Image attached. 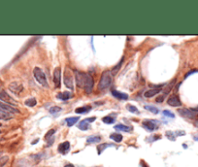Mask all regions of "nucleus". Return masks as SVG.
I'll return each mask as SVG.
<instances>
[{
    "label": "nucleus",
    "instance_id": "obj_1",
    "mask_svg": "<svg viewBox=\"0 0 198 167\" xmlns=\"http://www.w3.org/2000/svg\"><path fill=\"white\" fill-rule=\"evenodd\" d=\"M111 83H112V75H111V72L110 71H103L100 80H99L98 83V89L104 90L106 89H108Z\"/></svg>",
    "mask_w": 198,
    "mask_h": 167
},
{
    "label": "nucleus",
    "instance_id": "obj_2",
    "mask_svg": "<svg viewBox=\"0 0 198 167\" xmlns=\"http://www.w3.org/2000/svg\"><path fill=\"white\" fill-rule=\"evenodd\" d=\"M33 75L36 82H38L40 85H42L44 87H49V83L47 80V76L40 67H35L33 70Z\"/></svg>",
    "mask_w": 198,
    "mask_h": 167
},
{
    "label": "nucleus",
    "instance_id": "obj_3",
    "mask_svg": "<svg viewBox=\"0 0 198 167\" xmlns=\"http://www.w3.org/2000/svg\"><path fill=\"white\" fill-rule=\"evenodd\" d=\"M93 86H94V81L93 78L90 76L89 74H85V82H84V89L86 91V93H92V91L93 89Z\"/></svg>",
    "mask_w": 198,
    "mask_h": 167
},
{
    "label": "nucleus",
    "instance_id": "obj_4",
    "mask_svg": "<svg viewBox=\"0 0 198 167\" xmlns=\"http://www.w3.org/2000/svg\"><path fill=\"white\" fill-rule=\"evenodd\" d=\"M0 101H2L6 104L9 105H17V101L15 99L10 96V94H8L6 92V90H4L3 89H0Z\"/></svg>",
    "mask_w": 198,
    "mask_h": 167
},
{
    "label": "nucleus",
    "instance_id": "obj_5",
    "mask_svg": "<svg viewBox=\"0 0 198 167\" xmlns=\"http://www.w3.org/2000/svg\"><path fill=\"white\" fill-rule=\"evenodd\" d=\"M64 85L66 86L67 89H69L71 90L74 89L73 76H72V73H71L70 69H68V68H66L64 71Z\"/></svg>",
    "mask_w": 198,
    "mask_h": 167
},
{
    "label": "nucleus",
    "instance_id": "obj_6",
    "mask_svg": "<svg viewBox=\"0 0 198 167\" xmlns=\"http://www.w3.org/2000/svg\"><path fill=\"white\" fill-rule=\"evenodd\" d=\"M54 84L57 89H59L61 86V68L55 67L54 71Z\"/></svg>",
    "mask_w": 198,
    "mask_h": 167
},
{
    "label": "nucleus",
    "instance_id": "obj_7",
    "mask_svg": "<svg viewBox=\"0 0 198 167\" xmlns=\"http://www.w3.org/2000/svg\"><path fill=\"white\" fill-rule=\"evenodd\" d=\"M9 89H10L13 93L19 94V93H21L22 91L23 86H22V85L21 83H19V82H13V83H11L10 85H9Z\"/></svg>",
    "mask_w": 198,
    "mask_h": 167
},
{
    "label": "nucleus",
    "instance_id": "obj_8",
    "mask_svg": "<svg viewBox=\"0 0 198 167\" xmlns=\"http://www.w3.org/2000/svg\"><path fill=\"white\" fill-rule=\"evenodd\" d=\"M0 110L4 111V112H7V113H19V111L15 108V107L11 106L9 104H6V103H4L2 101H0Z\"/></svg>",
    "mask_w": 198,
    "mask_h": 167
},
{
    "label": "nucleus",
    "instance_id": "obj_9",
    "mask_svg": "<svg viewBox=\"0 0 198 167\" xmlns=\"http://www.w3.org/2000/svg\"><path fill=\"white\" fill-rule=\"evenodd\" d=\"M167 103H168V105L172 106V107H180V106L182 105L181 99H180L179 96H178V95H176V94L171 95V96L168 98Z\"/></svg>",
    "mask_w": 198,
    "mask_h": 167
},
{
    "label": "nucleus",
    "instance_id": "obj_10",
    "mask_svg": "<svg viewBox=\"0 0 198 167\" xmlns=\"http://www.w3.org/2000/svg\"><path fill=\"white\" fill-rule=\"evenodd\" d=\"M178 112H179V114L182 117L187 118V119H194L196 116L193 111L188 110V109H179L178 110Z\"/></svg>",
    "mask_w": 198,
    "mask_h": 167
},
{
    "label": "nucleus",
    "instance_id": "obj_11",
    "mask_svg": "<svg viewBox=\"0 0 198 167\" xmlns=\"http://www.w3.org/2000/svg\"><path fill=\"white\" fill-rule=\"evenodd\" d=\"M58 153H60L61 154H66L69 153L70 151V143L68 141H65V142H62L61 144L58 145Z\"/></svg>",
    "mask_w": 198,
    "mask_h": 167
},
{
    "label": "nucleus",
    "instance_id": "obj_12",
    "mask_svg": "<svg viewBox=\"0 0 198 167\" xmlns=\"http://www.w3.org/2000/svg\"><path fill=\"white\" fill-rule=\"evenodd\" d=\"M85 74L80 71L75 72V77H76V84L79 87H84V82H85Z\"/></svg>",
    "mask_w": 198,
    "mask_h": 167
},
{
    "label": "nucleus",
    "instance_id": "obj_13",
    "mask_svg": "<svg viewBox=\"0 0 198 167\" xmlns=\"http://www.w3.org/2000/svg\"><path fill=\"white\" fill-rule=\"evenodd\" d=\"M143 126H144L147 130H149V131H153V130H156V129L157 128L156 122H153V121H150V120L144 121V122H143Z\"/></svg>",
    "mask_w": 198,
    "mask_h": 167
},
{
    "label": "nucleus",
    "instance_id": "obj_14",
    "mask_svg": "<svg viewBox=\"0 0 198 167\" xmlns=\"http://www.w3.org/2000/svg\"><path fill=\"white\" fill-rule=\"evenodd\" d=\"M112 94L114 97H116L118 99H120V100H127L128 99V95L124 93V92H121V91L118 90H112Z\"/></svg>",
    "mask_w": 198,
    "mask_h": 167
},
{
    "label": "nucleus",
    "instance_id": "obj_15",
    "mask_svg": "<svg viewBox=\"0 0 198 167\" xmlns=\"http://www.w3.org/2000/svg\"><path fill=\"white\" fill-rule=\"evenodd\" d=\"M160 91H161L160 89H149V90H147V91H145L144 96L147 97V98H152V97L154 96V95H156V94L159 93Z\"/></svg>",
    "mask_w": 198,
    "mask_h": 167
},
{
    "label": "nucleus",
    "instance_id": "obj_16",
    "mask_svg": "<svg viewBox=\"0 0 198 167\" xmlns=\"http://www.w3.org/2000/svg\"><path fill=\"white\" fill-rule=\"evenodd\" d=\"M115 129L120 130V131H124V132H130L132 130V127L129 125H121L118 124L117 125H115Z\"/></svg>",
    "mask_w": 198,
    "mask_h": 167
},
{
    "label": "nucleus",
    "instance_id": "obj_17",
    "mask_svg": "<svg viewBox=\"0 0 198 167\" xmlns=\"http://www.w3.org/2000/svg\"><path fill=\"white\" fill-rule=\"evenodd\" d=\"M101 141V137L98 135H92L86 138V143L88 144H95V143H99Z\"/></svg>",
    "mask_w": 198,
    "mask_h": 167
},
{
    "label": "nucleus",
    "instance_id": "obj_18",
    "mask_svg": "<svg viewBox=\"0 0 198 167\" xmlns=\"http://www.w3.org/2000/svg\"><path fill=\"white\" fill-rule=\"evenodd\" d=\"M57 97L60 100H68L71 97H72V93L68 92V91H64V92H59L57 93Z\"/></svg>",
    "mask_w": 198,
    "mask_h": 167
},
{
    "label": "nucleus",
    "instance_id": "obj_19",
    "mask_svg": "<svg viewBox=\"0 0 198 167\" xmlns=\"http://www.w3.org/2000/svg\"><path fill=\"white\" fill-rule=\"evenodd\" d=\"M77 127L80 130L86 131V130H88L89 128V122L86 121V120H84V121H81L80 122H79Z\"/></svg>",
    "mask_w": 198,
    "mask_h": 167
},
{
    "label": "nucleus",
    "instance_id": "obj_20",
    "mask_svg": "<svg viewBox=\"0 0 198 167\" xmlns=\"http://www.w3.org/2000/svg\"><path fill=\"white\" fill-rule=\"evenodd\" d=\"M13 119L12 115L10 113L4 112V111L0 110V121H10Z\"/></svg>",
    "mask_w": 198,
    "mask_h": 167
},
{
    "label": "nucleus",
    "instance_id": "obj_21",
    "mask_svg": "<svg viewBox=\"0 0 198 167\" xmlns=\"http://www.w3.org/2000/svg\"><path fill=\"white\" fill-rule=\"evenodd\" d=\"M92 110V107L90 106H83V107H79L76 110H75V112L77 114H86L89 113V111Z\"/></svg>",
    "mask_w": 198,
    "mask_h": 167
},
{
    "label": "nucleus",
    "instance_id": "obj_22",
    "mask_svg": "<svg viewBox=\"0 0 198 167\" xmlns=\"http://www.w3.org/2000/svg\"><path fill=\"white\" fill-rule=\"evenodd\" d=\"M79 117H70V118H67L66 119V124L69 127L73 126L75 124H76L77 122H79Z\"/></svg>",
    "mask_w": 198,
    "mask_h": 167
},
{
    "label": "nucleus",
    "instance_id": "obj_23",
    "mask_svg": "<svg viewBox=\"0 0 198 167\" xmlns=\"http://www.w3.org/2000/svg\"><path fill=\"white\" fill-rule=\"evenodd\" d=\"M110 138L112 139L113 141L117 142V143H121L122 141V135L121 133H113L110 135Z\"/></svg>",
    "mask_w": 198,
    "mask_h": 167
},
{
    "label": "nucleus",
    "instance_id": "obj_24",
    "mask_svg": "<svg viewBox=\"0 0 198 167\" xmlns=\"http://www.w3.org/2000/svg\"><path fill=\"white\" fill-rule=\"evenodd\" d=\"M113 144H107V143H103V144H100L97 147V153L98 154H101L103 153V151H105L108 147H113Z\"/></svg>",
    "mask_w": 198,
    "mask_h": 167
},
{
    "label": "nucleus",
    "instance_id": "obj_25",
    "mask_svg": "<svg viewBox=\"0 0 198 167\" xmlns=\"http://www.w3.org/2000/svg\"><path fill=\"white\" fill-rule=\"evenodd\" d=\"M25 104L27 107H34L35 105L37 104V100H36V98L31 97V98H29V99H27V100H25Z\"/></svg>",
    "mask_w": 198,
    "mask_h": 167
},
{
    "label": "nucleus",
    "instance_id": "obj_26",
    "mask_svg": "<svg viewBox=\"0 0 198 167\" xmlns=\"http://www.w3.org/2000/svg\"><path fill=\"white\" fill-rule=\"evenodd\" d=\"M144 108H145L146 110L150 111V112L153 113V114H158V113H159V110H158L156 107L152 106V105H145Z\"/></svg>",
    "mask_w": 198,
    "mask_h": 167
},
{
    "label": "nucleus",
    "instance_id": "obj_27",
    "mask_svg": "<svg viewBox=\"0 0 198 167\" xmlns=\"http://www.w3.org/2000/svg\"><path fill=\"white\" fill-rule=\"evenodd\" d=\"M126 109H127L130 113H133V114H136V115H138V114L140 113L139 110H138L134 105H131V104H127V105H126Z\"/></svg>",
    "mask_w": 198,
    "mask_h": 167
},
{
    "label": "nucleus",
    "instance_id": "obj_28",
    "mask_svg": "<svg viewBox=\"0 0 198 167\" xmlns=\"http://www.w3.org/2000/svg\"><path fill=\"white\" fill-rule=\"evenodd\" d=\"M115 121H116V119L115 118H112V117H104L102 119V122H104V124H107V125H112L115 122Z\"/></svg>",
    "mask_w": 198,
    "mask_h": 167
},
{
    "label": "nucleus",
    "instance_id": "obj_29",
    "mask_svg": "<svg viewBox=\"0 0 198 167\" xmlns=\"http://www.w3.org/2000/svg\"><path fill=\"white\" fill-rule=\"evenodd\" d=\"M122 61H124V57H122L121 59V61L118 62V64L116 66V67H114V68L112 69V71H111V73H112L113 75H116L117 73H118V69L121 68V63H122Z\"/></svg>",
    "mask_w": 198,
    "mask_h": 167
},
{
    "label": "nucleus",
    "instance_id": "obj_30",
    "mask_svg": "<svg viewBox=\"0 0 198 167\" xmlns=\"http://www.w3.org/2000/svg\"><path fill=\"white\" fill-rule=\"evenodd\" d=\"M50 113L51 114H53V115H54V114H57V113H59L61 111V108L60 107H58V106H54V107H51V108H50Z\"/></svg>",
    "mask_w": 198,
    "mask_h": 167
},
{
    "label": "nucleus",
    "instance_id": "obj_31",
    "mask_svg": "<svg viewBox=\"0 0 198 167\" xmlns=\"http://www.w3.org/2000/svg\"><path fill=\"white\" fill-rule=\"evenodd\" d=\"M54 132H55V129H51V130H49L48 132H47V134L45 135V137H44V138L46 139V140H49V139L53 138Z\"/></svg>",
    "mask_w": 198,
    "mask_h": 167
},
{
    "label": "nucleus",
    "instance_id": "obj_32",
    "mask_svg": "<svg viewBox=\"0 0 198 167\" xmlns=\"http://www.w3.org/2000/svg\"><path fill=\"white\" fill-rule=\"evenodd\" d=\"M166 137L171 141H175V139H176L175 133L172 132V131H167V132H166Z\"/></svg>",
    "mask_w": 198,
    "mask_h": 167
},
{
    "label": "nucleus",
    "instance_id": "obj_33",
    "mask_svg": "<svg viewBox=\"0 0 198 167\" xmlns=\"http://www.w3.org/2000/svg\"><path fill=\"white\" fill-rule=\"evenodd\" d=\"M9 160V157L7 156H4V157H0V167H3L4 165L6 164V162Z\"/></svg>",
    "mask_w": 198,
    "mask_h": 167
},
{
    "label": "nucleus",
    "instance_id": "obj_34",
    "mask_svg": "<svg viewBox=\"0 0 198 167\" xmlns=\"http://www.w3.org/2000/svg\"><path fill=\"white\" fill-rule=\"evenodd\" d=\"M163 115H164V116H166V117H168V118H171V119L175 118V115H174V113L170 112V111H168V110H164L163 111Z\"/></svg>",
    "mask_w": 198,
    "mask_h": 167
},
{
    "label": "nucleus",
    "instance_id": "obj_35",
    "mask_svg": "<svg viewBox=\"0 0 198 167\" xmlns=\"http://www.w3.org/2000/svg\"><path fill=\"white\" fill-rule=\"evenodd\" d=\"M164 94L163 95H160V96H158V97H156V103H161V102H163V100H164Z\"/></svg>",
    "mask_w": 198,
    "mask_h": 167
},
{
    "label": "nucleus",
    "instance_id": "obj_36",
    "mask_svg": "<svg viewBox=\"0 0 198 167\" xmlns=\"http://www.w3.org/2000/svg\"><path fill=\"white\" fill-rule=\"evenodd\" d=\"M175 133V136H184V135H185V131H176V132H174Z\"/></svg>",
    "mask_w": 198,
    "mask_h": 167
},
{
    "label": "nucleus",
    "instance_id": "obj_37",
    "mask_svg": "<svg viewBox=\"0 0 198 167\" xmlns=\"http://www.w3.org/2000/svg\"><path fill=\"white\" fill-rule=\"evenodd\" d=\"M196 72H198V70H191V72H188V73L185 74V78H188V76H191V74H193V73H196Z\"/></svg>",
    "mask_w": 198,
    "mask_h": 167
},
{
    "label": "nucleus",
    "instance_id": "obj_38",
    "mask_svg": "<svg viewBox=\"0 0 198 167\" xmlns=\"http://www.w3.org/2000/svg\"><path fill=\"white\" fill-rule=\"evenodd\" d=\"M86 121H88L89 122H94L96 120V118L95 117H92V118H89V119H86Z\"/></svg>",
    "mask_w": 198,
    "mask_h": 167
},
{
    "label": "nucleus",
    "instance_id": "obj_39",
    "mask_svg": "<svg viewBox=\"0 0 198 167\" xmlns=\"http://www.w3.org/2000/svg\"><path fill=\"white\" fill-rule=\"evenodd\" d=\"M64 167H76L74 164H72V163H67Z\"/></svg>",
    "mask_w": 198,
    "mask_h": 167
},
{
    "label": "nucleus",
    "instance_id": "obj_40",
    "mask_svg": "<svg viewBox=\"0 0 198 167\" xmlns=\"http://www.w3.org/2000/svg\"><path fill=\"white\" fill-rule=\"evenodd\" d=\"M141 163H142V167H149L148 164H147V163H145V162H144L143 160L141 161Z\"/></svg>",
    "mask_w": 198,
    "mask_h": 167
},
{
    "label": "nucleus",
    "instance_id": "obj_41",
    "mask_svg": "<svg viewBox=\"0 0 198 167\" xmlns=\"http://www.w3.org/2000/svg\"><path fill=\"white\" fill-rule=\"evenodd\" d=\"M193 139H194L195 141H197V142H198V135H195V136L193 137Z\"/></svg>",
    "mask_w": 198,
    "mask_h": 167
},
{
    "label": "nucleus",
    "instance_id": "obj_42",
    "mask_svg": "<svg viewBox=\"0 0 198 167\" xmlns=\"http://www.w3.org/2000/svg\"><path fill=\"white\" fill-rule=\"evenodd\" d=\"M0 126H1V124H0Z\"/></svg>",
    "mask_w": 198,
    "mask_h": 167
},
{
    "label": "nucleus",
    "instance_id": "obj_43",
    "mask_svg": "<svg viewBox=\"0 0 198 167\" xmlns=\"http://www.w3.org/2000/svg\"><path fill=\"white\" fill-rule=\"evenodd\" d=\"M0 133H1V131H0Z\"/></svg>",
    "mask_w": 198,
    "mask_h": 167
}]
</instances>
